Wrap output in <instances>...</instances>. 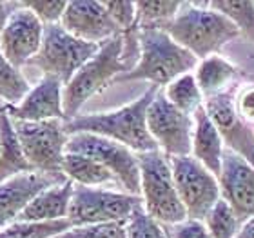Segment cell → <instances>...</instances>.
Listing matches in <instances>:
<instances>
[{
    "label": "cell",
    "mask_w": 254,
    "mask_h": 238,
    "mask_svg": "<svg viewBox=\"0 0 254 238\" xmlns=\"http://www.w3.org/2000/svg\"><path fill=\"white\" fill-rule=\"evenodd\" d=\"M127 238H167L164 226H160L154 218H151L140 206L132 213L126 224Z\"/></svg>",
    "instance_id": "f1b7e54d"
},
{
    "label": "cell",
    "mask_w": 254,
    "mask_h": 238,
    "mask_svg": "<svg viewBox=\"0 0 254 238\" xmlns=\"http://www.w3.org/2000/svg\"><path fill=\"white\" fill-rule=\"evenodd\" d=\"M234 106L240 118L254 127V82L238 84L234 93Z\"/></svg>",
    "instance_id": "836d02e7"
},
{
    "label": "cell",
    "mask_w": 254,
    "mask_h": 238,
    "mask_svg": "<svg viewBox=\"0 0 254 238\" xmlns=\"http://www.w3.org/2000/svg\"><path fill=\"white\" fill-rule=\"evenodd\" d=\"M222 198L233 207L242 222L254 215V165L225 149L218 175Z\"/></svg>",
    "instance_id": "9a60e30c"
},
{
    "label": "cell",
    "mask_w": 254,
    "mask_h": 238,
    "mask_svg": "<svg viewBox=\"0 0 254 238\" xmlns=\"http://www.w3.org/2000/svg\"><path fill=\"white\" fill-rule=\"evenodd\" d=\"M24 5L37 15V18L42 22L44 26H51V24H60L67 2H62V0H55V2L35 0V2H24Z\"/></svg>",
    "instance_id": "1f68e13d"
},
{
    "label": "cell",
    "mask_w": 254,
    "mask_h": 238,
    "mask_svg": "<svg viewBox=\"0 0 254 238\" xmlns=\"http://www.w3.org/2000/svg\"><path fill=\"white\" fill-rule=\"evenodd\" d=\"M2 106H4V104H2ZM2 106H0V111H2Z\"/></svg>",
    "instance_id": "74e56055"
},
{
    "label": "cell",
    "mask_w": 254,
    "mask_h": 238,
    "mask_svg": "<svg viewBox=\"0 0 254 238\" xmlns=\"http://www.w3.org/2000/svg\"><path fill=\"white\" fill-rule=\"evenodd\" d=\"M162 93L169 104H173L176 109H180L187 115H194L198 109L203 107V102H205L200 87L196 84L192 71L169 82L165 87H162Z\"/></svg>",
    "instance_id": "603a6c76"
},
{
    "label": "cell",
    "mask_w": 254,
    "mask_h": 238,
    "mask_svg": "<svg viewBox=\"0 0 254 238\" xmlns=\"http://www.w3.org/2000/svg\"><path fill=\"white\" fill-rule=\"evenodd\" d=\"M196 84L200 87L203 98L223 95L238 85L240 69L223 55H211L207 59L198 60L194 71Z\"/></svg>",
    "instance_id": "d6986e66"
},
{
    "label": "cell",
    "mask_w": 254,
    "mask_h": 238,
    "mask_svg": "<svg viewBox=\"0 0 254 238\" xmlns=\"http://www.w3.org/2000/svg\"><path fill=\"white\" fill-rule=\"evenodd\" d=\"M236 238H254V215L242 224V228H240Z\"/></svg>",
    "instance_id": "d590c367"
},
{
    "label": "cell",
    "mask_w": 254,
    "mask_h": 238,
    "mask_svg": "<svg viewBox=\"0 0 254 238\" xmlns=\"http://www.w3.org/2000/svg\"><path fill=\"white\" fill-rule=\"evenodd\" d=\"M65 153L85 155L106 167L118 187L129 195L140 196V165L138 155L122 144L109 138L91 135V133H74L69 135L65 144Z\"/></svg>",
    "instance_id": "ba28073f"
},
{
    "label": "cell",
    "mask_w": 254,
    "mask_h": 238,
    "mask_svg": "<svg viewBox=\"0 0 254 238\" xmlns=\"http://www.w3.org/2000/svg\"><path fill=\"white\" fill-rule=\"evenodd\" d=\"M65 180L67 178L64 175L31 171L0 182V229L16 222L38 193Z\"/></svg>",
    "instance_id": "2e32d148"
},
{
    "label": "cell",
    "mask_w": 254,
    "mask_h": 238,
    "mask_svg": "<svg viewBox=\"0 0 254 238\" xmlns=\"http://www.w3.org/2000/svg\"><path fill=\"white\" fill-rule=\"evenodd\" d=\"M142 206V198L113 187L74 185L67 220L71 228L96 224H127Z\"/></svg>",
    "instance_id": "52a82bcc"
},
{
    "label": "cell",
    "mask_w": 254,
    "mask_h": 238,
    "mask_svg": "<svg viewBox=\"0 0 254 238\" xmlns=\"http://www.w3.org/2000/svg\"><path fill=\"white\" fill-rule=\"evenodd\" d=\"M98 48L100 46L96 44L84 42L73 37L60 24H51L44 27L40 49L26 68L38 71L40 79L53 77L65 85L87 60L95 57Z\"/></svg>",
    "instance_id": "8992f818"
},
{
    "label": "cell",
    "mask_w": 254,
    "mask_h": 238,
    "mask_svg": "<svg viewBox=\"0 0 254 238\" xmlns=\"http://www.w3.org/2000/svg\"><path fill=\"white\" fill-rule=\"evenodd\" d=\"M203 224H205L211 238H236L244 222L238 218L233 207L223 198H220L212 206L211 211L207 213Z\"/></svg>",
    "instance_id": "484cf974"
},
{
    "label": "cell",
    "mask_w": 254,
    "mask_h": 238,
    "mask_svg": "<svg viewBox=\"0 0 254 238\" xmlns=\"http://www.w3.org/2000/svg\"><path fill=\"white\" fill-rule=\"evenodd\" d=\"M107 13L113 18V22L117 24L120 33H129L136 27V2H127V0H120V2H104Z\"/></svg>",
    "instance_id": "4dcf8cb0"
},
{
    "label": "cell",
    "mask_w": 254,
    "mask_h": 238,
    "mask_svg": "<svg viewBox=\"0 0 254 238\" xmlns=\"http://www.w3.org/2000/svg\"><path fill=\"white\" fill-rule=\"evenodd\" d=\"M60 26L73 37L96 46H102L107 40L122 35L107 13L104 2H95V0L67 2Z\"/></svg>",
    "instance_id": "5bb4252c"
},
{
    "label": "cell",
    "mask_w": 254,
    "mask_h": 238,
    "mask_svg": "<svg viewBox=\"0 0 254 238\" xmlns=\"http://www.w3.org/2000/svg\"><path fill=\"white\" fill-rule=\"evenodd\" d=\"M44 24L37 15L20 4L5 20L0 31V53L15 68L24 69L35 59L44 38Z\"/></svg>",
    "instance_id": "7c38bea8"
},
{
    "label": "cell",
    "mask_w": 254,
    "mask_h": 238,
    "mask_svg": "<svg viewBox=\"0 0 254 238\" xmlns=\"http://www.w3.org/2000/svg\"><path fill=\"white\" fill-rule=\"evenodd\" d=\"M31 85L24 71L15 68L0 53V102L4 106H16L29 93Z\"/></svg>",
    "instance_id": "cb8c5ba5"
},
{
    "label": "cell",
    "mask_w": 254,
    "mask_h": 238,
    "mask_svg": "<svg viewBox=\"0 0 254 238\" xmlns=\"http://www.w3.org/2000/svg\"><path fill=\"white\" fill-rule=\"evenodd\" d=\"M158 89L160 87L151 85L136 100L118 109H113V111L78 115L71 120H65L64 122L65 133L67 135H74V133L98 135V137L122 144L136 155L158 151L156 144L147 131V109Z\"/></svg>",
    "instance_id": "6da1fadb"
},
{
    "label": "cell",
    "mask_w": 254,
    "mask_h": 238,
    "mask_svg": "<svg viewBox=\"0 0 254 238\" xmlns=\"http://www.w3.org/2000/svg\"><path fill=\"white\" fill-rule=\"evenodd\" d=\"M22 2H0V31H2V27H4L5 20L9 18V15L13 13L15 9L20 7Z\"/></svg>",
    "instance_id": "e575fe53"
},
{
    "label": "cell",
    "mask_w": 254,
    "mask_h": 238,
    "mask_svg": "<svg viewBox=\"0 0 254 238\" xmlns=\"http://www.w3.org/2000/svg\"><path fill=\"white\" fill-rule=\"evenodd\" d=\"M198 59L178 46L164 29H138V60L120 82H149L154 87H165L182 75L194 71Z\"/></svg>",
    "instance_id": "3957f363"
},
{
    "label": "cell",
    "mask_w": 254,
    "mask_h": 238,
    "mask_svg": "<svg viewBox=\"0 0 254 238\" xmlns=\"http://www.w3.org/2000/svg\"><path fill=\"white\" fill-rule=\"evenodd\" d=\"M64 176L73 182L74 185H84V187H113L120 189L115 176L98 164L96 160L78 153H65L62 162ZM122 191V189H120Z\"/></svg>",
    "instance_id": "7402d4cb"
},
{
    "label": "cell",
    "mask_w": 254,
    "mask_h": 238,
    "mask_svg": "<svg viewBox=\"0 0 254 238\" xmlns=\"http://www.w3.org/2000/svg\"><path fill=\"white\" fill-rule=\"evenodd\" d=\"M31 171L33 167L24 155L13 120L5 106H2V111H0V182L11 176L22 175V173H31Z\"/></svg>",
    "instance_id": "44dd1931"
},
{
    "label": "cell",
    "mask_w": 254,
    "mask_h": 238,
    "mask_svg": "<svg viewBox=\"0 0 254 238\" xmlns=\"http://www.w3.org/2000/svg\"><path fill=\"white\" fill-rule=\"evenodd\" d=\"M132 68L131 59L126 53L124 35L111 38L98 48L93 59H89L64 85V117L65 120L78 117L85 102L96 93L106 89L120 75ZM64 120V122H65Z\"/></svg>",
    "instance_id": "277c9868"
},
{
    "label": "cell",
    "mask_w": 254,
    "mask_h": 238,
    "mask_svg": "<svg viewBox=\"0 0 254 238\" xmlns=\"http://www.w3.org/2000/svg\"><path fill=\"white\" fill-rule=\"evenodd\" d=\"M173 178L180 202L187 213V218L205 220L207 213L222 198L218 176L194 159V157H175L169 159Z\"/></svg>",
    "instance_id": "30bf717a"
},
{
    "label": "cell",
    "mask_w": 254,
    "mask_h": 238,
    "mask_svg": "<svg viewBox=\"0 0 254 238\" xmlns=\"http://www.w3.org/2000/svg\"><path fill=\"white\" fill-rule=\"evenodd\" d=\"M182 7V2H136V27L138 29H165Z\"/></svg>",
    "instance_id": "d4e9b609"
},
{
    "label": "cell",
    "mask_w": 254,
    "mask_h": 238,
    "mask_svg": "<svg viewBox=\"0 0 254 238\" xmlns=\"http://www.w3.org/2000/svg\"><path fill=\"white\" fill-rule=\"evenodd\" d=\"M57 238H127L126 224H96L71 228Z\"/></svg>",
    "instance_id": "f546056e"
},
{
    "label": "cell",
    "mask_w": 254,
    "mask_h": 238,
    "mask_svg": "<svg viewBox=\"0 0 254 238\" xmlns=\"http://www.w3.org/2000/svg\"><path fill=\"white\" fill-rule=\"evenodd\" d=\"M236 87L223 95L207 98L203 102V109L222 135L225 149L240 155L242 159L254 165V127L242 120L236 111L234 106Z\"/></svg>",
    "instance_id": "4fadbf2b"
},
{
    "label": "cell",
    "mask_w": 254,
    "mask_h": 238,
    "mask_svg": "<svg viewBox=\"0 0 254 238\" xmlns=\"http://www.w3.org/2000/svg\"><path fill=\"white\" fill-rule=\"evenodd\" d=\"M147 131L167 159L187 157L192 148L194 115L176 109L158 89L147 109Z\"/></svg>",
    "instance_id": "8fae6325"
},
{
    "label": "cell",
    "mask_w": 254,
    "mask_h": 238,
    "mask_svg": "<svg viewBox=\"0 0 254 238\" xmlns=\"http://www.w3.org/2000/svg\"><path fill=\"white\" fill-rule=\"evenodd\" d=\"M247 79H249V82H254V71H253V73L247 75Z\"/></svg>",
    "instance_id": "8d00e7d4"
},
{
    "label": "cell",
    "mask_w": 254,
    "mask_h": 238,
    "mask_svg": "<svg viewBox=\"0 0 254 238\" xmlns=\"http://www.w3.org/2000/svg\"><path fill=\"white\" fill-rule=\"evenodd\" d=\"M74 184L73 182H60L57 185H51L42 193H38L29 206L24 209L18 220L22 222H57L65 220L71 206Z\"/></svg>",
    "instance_id": "ffe728a7"
},
{
    "label": "cell",
    "mask_w": 254,
    "mask_h": 238,
    "mask_svg": "<svg viewBox=\"0 0 254 238\" xmlns=\"http://www.w3.org/2000/svg\"><path fill=\"white\" fill-rule=\"evenodd\" d=\"M223 153H225V144L212 124L205 109L201 107L194 113V133H192V148L190 157H194L203 167L211 171L212 175L218 176L222 169Z\"/></svg>",
    "instance_id": "ac0fdd59"
},
{
    "label": "cell",
    "mask_w": 254,
    "mask_h": 238,
    "mask_svg": "<svg viewBox=\"0 0 254 238\" xmlns=\"http://www.w3.org/2000/svg\"><path fill=\"white\" fill-rule=\"evenodd\" d=\"M71 229L69 220H57V222H16L0 229V238H57Z\"/></svg>",
    "instance_id": "4316f807"
},
{
    "label": "cell",
    "mask_w": 254,
    "mask_h": 238,
    "mask_svg": "<svg viewBox=\"0 0 254 238\" xmlns=\"http://www.w3.org/2000/svg\"><path fill=\"white\" fill-rule=\"evenodd\" d=\"M140 198L143 211L160 226H173L187 218L176 191L169 159L160 151L138 155Z\"/></svg>",
    "instance_id": "5b68a950"
},
{
    "label": "cell",
    "mask_w": 254,
    "mask_h": 238,
    "mask_svg": "<svg viewBox=\"0 0 254 238\" xmlns=\"http://www.w3.org/2000/svg\"><path fill=\"white\" fill-rule=\"evenodd\" d=\"M209 5L231 18L234 26L238 27L240 37L247 38L249 42L254 44V2L216 0V2H209Z\"/></svg>",
    "instance_id": "83f0119b"
},
{
    "label": "cell",
    "mask_w": 254,
    "mask_h": 238,
    "mask_svg": "<svg viewBox=\"0 0 254 238\" xmlns=\"http://www.w3.org/2000/svg\"><path fill=\"white\" fill-rule=\"evenodd\" d=\"M13 126H15L24 155L33 171L49 173V175H64L62 162L65 157V144L69 138L64 120H13Z\"/></svg>",
    "instance_id": "9c48e42d"
},
{
    "label": "cell",
    "mask_w": 254,
    "mask_h": 238,
    "mask_svg": "<svg viewBox=\"0 0 254 238\" xmlns=\"http://www.w3.org/2000/svg\"><path fill=\"white\" fill-rule=\"evenodd\" d=\"M13 120L46 122L65 120L64 117V84L53 77H42L16 106H5Z\"/></svg>",
    "instance_id": "e0dca14e"
},
{
    "label": "cell",
    "mask_w": 254,
    "mask_h": 238,
    "mask_svg": "<svg viewBox=\"0 0 254 238\" xmlns=\"http://www.w3.org/2000/svg\"><path fill=\"white\" fill-rule=\"evenodd\" d=\"M167 238H211L205 224L194 218H186L173 226H164Z\"/></svg>",
    "instance_id": "d6a6232c"
},
{
    "label": "cell",
    "mask_w": 254,
    "mask_h": 238,
    "mask_svg": "<svg viewBox=\"0 0 254 238\" xmlns=\"http://www.w3.org/2000/svg\"><path fill=\"white\" fill-rule=\"evenodd\" d=\"M164 31L198 60L218 55L227 44L240 38L233 20L211 7L209 2H182L178 15Z\"/></svg>",
    "instance_id": "7a4b0ae2"
}]
</instances>
